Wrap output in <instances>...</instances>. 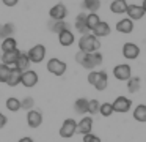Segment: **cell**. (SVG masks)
Instances as JSON below:
<instances>
[{
  "mask_svg": "<svg viewBox=\"0 0 146 142\" xmlns=\"http://www.w3.org/2000/svg\"><path fill=\"white\" fill-rule=\"evenodd\" d=\"M76 62L79 63L82 68L93 71V69H96L98 66L102 65L104 55H102L99 50L98 52H82V50H79V52L76 54Z\"/></svg>",
  "mask_w": 146,
  "mask_h": 142,
  "instance_id": "6da1fadb",
  "label": "cell"
},
{
  "mask_svg": "<svg viewBox=\"0 0 146 142\" xmlns=\"http://www.w3.org/2000/svg\"><path fill=\"white\" fill-rule=\"evenodd\" d=\"M99 49H101V41L91 32L86 35H82L79 38V50H82V52H98Z\"/></svg>",
  "mask_w": 146,
  "mask_h": 142,
  "instance_id": "7a4b0ae2",
  "label": "cell"
},
{
  "mask_svg": "<svg viewBox=\"0 0 146 142\" xmlns=\"http://www.w3.org/2000/svg\"><path fill=\"white\" fill-rule=\"evenodd\" d=\"M46 68H47V71L50 73V74L60 77V76H63L64 73H66L68 65H66V62H63V60L57 59V57H52V59H49Z\"/></svg>",
  "mask_w": 146,
  "mask_h": 142,
  "instance_id": "3957f363",
  "label": "cell"
},
{
  "mask_svg": "<svg viewBox=\"0 0 146 142\" xmlns=\"http://www.w3.org/2000/svg\"><path fill=\"white\" fill-rule=\"evenodd\" d=\"M60 137L63 139H71L74 137V134H77V122L74 118H66L63 120L60 126V131H58Z\"/></svg>",
  "mask_w": 146,
  "mask_h": 142,
  "instance_id": "277c9868",
  "label": "cell"
},
{
  "mask_svg": "<svg viewBox=\"0 0 146 142\" xmlns=\"http://www.w3.org/2000/svg\"><path fill=\"white\" fill-rule=\"evenodd\" d=\"M111 106H113V112H116V114H126V112H129V110L132 109V100L121 95V96L115 98V101L111 103Z\"/></svg>",
  "mask_w": 146,
  "mask_h": 142,
  "instance_id": "5b68a950",
  "label": "cell"
},
{
  "mask_svg": "<svg viewBox=\"0 0 146 142\" xmlns=\"http://www.w3.org/2000/svg\"><path fill=\"white\" fill-rule=\"evenodd\" d=\"M113 77L116 81H121V82H127L130 77H132V68L130 65L127 63H119L113 68Z\"/></svg>",
  "mask_w": 146,
  "mask_h": 142,
  "instance_id": "8992f818",
  "label": "cell"
},
{
  "mask_svg": "<svg viewBox=\"0 0 146 142\" xmlns=\"http://www.w3.org/2000/svg\"><path fill=\"white\" fill-rule=\"evenodd\" d=\"M27 55H29V59H30L32 63L44 62V59H46V46L44 44H35V46H32L29 49Z\"/></svg>",
  "mask_w": 146,
  "mask_h": 142,
  "instance_id": "52a82bcc",
  "label": "cell"
},
{
  "mask_svg": "<svg viewBox=\"0 0 146 142\" xmlns=\"http://www.w3.org/2000/svg\"><path fill=\"white\" fill-rule=\"evenodd\" d=\"M39 81V76L35 69H27L22 73V79H21V85H24L25 88H33L36 87Z\"/></svg>",
  "mask_w": 146,
  "mask_h": 142,
  "instance_id": "ba28073f",
  "label": "cell"
},
{
  "mask_svg": "<svg viewBox=\"0 0 146 142\" xmlns=\"http://www.w3.org/2000/svg\"><path fill=\"white\" fill-rule=\"evenodd\" d=\"M123 57L124 59H127V60H135V59H138L140 57V47H138V44H135V43H124L123 44Z\"/></svg>",
  "mask_w": 146,
  "mask_h": 142,
  "instance_id": "9c48e42d",
  "label": "cell"
},
{
  "mask_svg": "<svg viewBox=\"0 0 146 142\" xmlns=\"http://www.w3.org/2000/svg\"><path fill=\"white\" fill-rule=\"evenodd\" d=\"M66 16H68V8L63 3H57L49 9V17L54 19V21H64Z\"/></svg>",
  "mask_w": 146,
  "mask_h": 142,
  "instance_id": "30bf717a",
  "label": "cell"
},
{
  "mask_svg": "<svg viewBox=\"0 0 146 142\" xmlns=\"http://www.w3.org/2000/svg\"><path fill=\"white\" fill-rule=\"evenodd\" d=\"M93 131V117L91 115H83L77 122V134H90Z\"/></svg>",
  "mask_w": 146,
  "mask_h": 142,
  "instance_id": "8fae6325",
  "label": "cell"
},
{
  "mask_svg": "<svg viewBox=\"0 0 146 142\" xmlns=\"http://www.w3.org/2000/svg\"><path fill=\"white\" fill-rule=\"evenodd\" d=\"M27 125H29L30 128H33V129L39 128V126L42 125V114H41V110H38V109L29 110V112H27Z\"/></svg>",
  "mask_w": 146,
  "mask_h": 142,
  "instance_id": "7c38bea8",
  "label": "cell"
},
{
  "mask_svg": "<svg viewBox=\"0 0 146 142\" xmlns=\"http://www.w3.org/2000/svg\"><path fill=\"white\" fill-rule=\"evenodd\" d=\"M127 17L132 19V21H140V19H143V16L146 14L145 9H143L141 5H137V3H132V5L127 6V11H126Z\"/></svg>",
  "mask_w": 146,
  "mask_h": 142,
  "instance_id": "4fadbf2b",
  "label": "cell"
},
{
  "mask_svg": "<svg viewBox=\"0 0 146 142\" xmlns=\"http://www.w3.org/2000/svg\"><path fill=\"white\" fill-rule=\"evenodd\" d=\"M115 28H116V32H119V33L129 35V33L133 32V21L129 19V17H123V19H119V21L116 22Z\"/></svg>",
  "mask_w": 146,
  "mask_h": 142,
  "instance_id": "5bb4252c",
  "label": "cell"
},
{
  "mask_svg": "<svg viewBox=\"0 0 146 142\" xmlns=\"http://www.w3.org/2000/svg\"><path fill=\"white\" fill-rule=\"evenodd\" d=\"M21 55V50L19 49H14V50H10V52H2V62L0 63H5L8 66H16L17 63V59Z\"/></svg>",
  "mask_w": 146,
  "mask_h": 142,
  "instance_id": "9a60e30c",
  "label": "cell"
},
{
  "mask_svg": "<svg viewBox=\"0 0 146 142\" xmlns=\"http://www.w3.org/2000/svg\"><path fill=\"white\" fill-rule=\"evenodd\" d=\"M47 27H49V30L52 32V33H60V32H63V30H69L71 28V24L69 22H66V21H54V19H50L49 21V24H47Z\"/></svg>",
  "mask_w": 146,
  "mask_h": 142,
  "instance_id": "2e32d148",
  "label": "cell"
},
{
  "mask_svg": "<svg viewBox=\"0 0 146 142\" xmlns=\"http://www.w3.org/2000/svg\"><path fill=\"white\" fill-rule=\"evenodd\" d=\"M74 41H76V36H74V33L69 30H63L58 33V43L61 44L63 47H69L74 44Z\"/></svg>",
  "mask_w": 146,
  "mask_h": 142,
  "instance_id": "e0dca14e",
  "label": "cell"
},
{
  "mask_svg": "<svg viewBox=\"0 0 146 142\" xmlns=\"http://www.w3.org/2000/svg\"><path fill=\"white\" fill-rule=\"evenodd\" d=\"M74 27H76V30L79 32L80 35L90 33L88 27H86V13H80V14H77L76 22H74Z\"/></svg>",
  "mask_w": 146,
  "mask_h": 142,
  "instance_id": "ac0fdd59",
  "label": "cell"
},
{
  "mask_svg": "<svg viewBox=\"0 0 146 142\" xmlns=\"http://www.w3.org/2000/svg\"><path fill=\"white\" fill-rule=\"evenodd\" d=\"M74 112L79 114V115H86L88 114V100L86 98H77L76 101H74Z\"/></svg>",
  "mask_w": 146,
  "mask_h": 142,
  "instance_id": "d6986e66",
  "label": "cell"
},
{
  "mask_svg": "<svg viewBox=\"0 0 146 142\" xmlns=\"http://www.w3.org/2000/svg\"><path fill=\"white\" fill-rule=\"evenodd\" d=\"M93 87H94L98 92H104L105 88L108 87V74H107V71L99 69V77H98V81H96V84L93 85Z\"/></svg>",
  "mask_w": 146,
  "mask_h": 142,
  "instance_id": "ffe728a7",
  "label": "cell"
},
{
  "mask_svg": "<svg viewBox=\"0 0 146 142\" xmlns=\"http://www.w3.org/2000/svg\"><path fill=\"white\" fill-rule=\"evenodd\" d=\"M21 79H22V71L13 66L10 73V77L7 81V85L8 87H17V85H21Z\"/></svg>",
  "mask_w": 146,
  "mask_h": 142,
  "instance_id": "44dd1931",
  "label": "cell"
},
{
  "mask_svg": "<svg viewBox=\"0 0 146 142\" xmlns=\"http://www.w3.org/2000/svg\"><path fill=\"white\" fill-rule=\"evenodd\" d=\"M14 32H16V27H14V24H11V22L0 24V40L3 41V40H7V38H11L14 35Z\"/></svg>",
  "mask_w": 146,
  "mask_h": 142,
  "instance_id": "7402d4cb",
  "label": "cell"
},
{
  "mask_svg": "<svg viewBox=\"0 0 146 142\" xmlns=\"http://www.w3.org/2000/svg\"><path fill=\"white\" fill-rule=\"evenodd\" d=\"M127 6H129V3L126 0H113L110 3V11L115 14H124L127 11Z\"/></svg>",
  "mask_w": 146,
  "mask_h": 142,
  "instance_id": "603a6c76",
  "label": "cell"
},
{
  "mask_svg": "<svg viewBox=\"0 0 146 142\" xmlns=\"http://www.w3.org/2000/svg\"><path fill=\"white\" fill-rule=\"evenodd\" d=\"M110 32H111L110 25H108L107 22L101 21V22H99V25L91 32V33L94 35V36H98V38H104V36H108V35H110Z\"/></svg>",
  "mask_w": 146,
  "mask_h": 142,
  "instance_id": "cb8c5ba5",
  "label": "cell"
},
{
  "mask_svg": "<svg viewBox=\"0 0 146 142\" xmlns=\"http://www.w3.org/2000/svg\"><path fill=\"white\" fill-rule=\"evenodd\" d=\"M30 65H32V62H30L27 52H21V55H19V59H17V63H16L14 68L21 69V71L24 73V71H27V69H30Z\"/></svg>",
  "mask_w": 146,
  "mask_h": 142,
  "instance_id": "d4e9b609",
  "label": "cell"
},
{
  "mask_svg": "<svg viewBox=\"0 0 146 142\" xmlns=\"http://www.w3.org/2000/svg\"><path fill=\"white\" fill-rule=\"evenodd\" d=\"M133 118L140 123H146V104H137V107H133Z\"/></svg>",
  "mask_w": 146,
  "mask_h": 142,
  "instance_id": "484cf974",
  "label": "cell"
},
{
  "mask_svg": "<svg viewBox=\"0 0 146 142\" xmlns=\"http://www.w3.org/2000/svg\"><path fill=\"white\" fill-rule=\"evenodd\" d=\"M82 8L88 13H98L101 8V0H83Z\"/></svg>",
  "mask_w": 146,
  "mask_h": 142,
  "instance_id": "4316f807",
  "label": "cell"
},
{
  "mask_svg": "<svg viewBox=\"0 0 146 142\" xmlns=\"http://www.w3.org/2000/svg\"><path fill=\"white\" fill-rule=\"evenodd\" d=\"M14 49H17V41L14 36L7 38V40H3L2 44H0V50L2 52H10V50H14Z\"/></svg>",
  "mask_w": 146,
  "mask_h": 142,
  "instance_id": "83f0119b",
  "label": "cell"
},
{
  "mask_svg": "<svg viewBox=\"0 0 146 142\" xmlns=\"http://www.w3.org/2000/svg\"><path fill=\"white\" fill-rule=\"evenodd\" d=\"M99 22H101V17H99L98 13H88V14H86V27H88L90 32L94 30L99 25Z\"/></svg>",
  "mask_w": 146,
  "mask_h": 142,
  "instance_id": "f1b7e54d",
  "label": "cell"
},
{
  "mask_svg": "<svg viewBox=\"0 0 146 142\" xmlns=\"http://www.w3.org/2000/svg\"><path fill=\"white\" fill-rule=\"evenodd\" d=\"M126 84H127V92L129 93H137L140 90V87H141V81H140L138 76H132Z\"/></svg>",
  "mask_w": 146,
  "mask_h": 142,
  "instance_id": "f546056e",
  "label": "cell"
},
{
  "mask_svg": "<svg viewBox=\"0 0 146 142\" xmlns=\"http://www.w3.org/2000/svg\"><path fill=\"white\" fill-rule=\"evenodd\" d=\"M5 107H7L10 112H17V110H21L22 107H21V100H17L16 96H10L7 101H5Z\"/></svg>",
  "mask_w": 146,
  "mask_h": 142,
  "instance_id": "4dcf8cb0",
  "label": "cell"
},
{
  "mask_svg": "<svg viewBox=\"0 0 146 142\" xmlns=\"http://www.w3.org/2000/svg\"><path fill=\"white\" fill-rule=\"evenodd\" d=\"M10 73H11V66L5 65V63H0V82L2 84H7L8 77H10Z\"/></svg>",
  "mask_w": 146,
  "mask_h": 142,
  "instance_id": "1f68e13d",
  "label": "cell"
},
{
  "mask_svg": "<svg viewBox=\"0 0 146 142\" xmlns=\"http://www.w3.org/2000/svg\"><path fill=\"white\" fill-rule=\"evenodd\" d=\"M99 114H101L102 117H110L113 112V106H111V103H101V107H99Z\"/></svg>",
  "mask_w": 146,
  "mask_h": 142,
  "instance_id": "d6a6232c",
  "label": "cell"
},
{
  "mask_svg": "<svg viewBox=\"0 0 146 142\" xmlns=\"http://www.w3.org/2000/svg\"><path fill=\"white\" fill-rule=\"evenodd\" d=\"M21 107H22L24 110H32L33 107H35V100H33V96H24L22 100H21Z\"/></svg>",
  "mask_w": 146,
  "mask_h": 142,
  "instance_id": "836d02e7",
  "label": "cell"
},
{
  "mask_svg": "<svg viewBox=\"0 0 146 142\" xmlns=\"http://www.w3.org/2000/svg\"><path fill=\"white\" fill-rule=\"evenodd\" d=\"M99 107H101V103L98 100H88V115L99 114Z\"/></svg>",
  "mask_w": 146,
  "mask_h": 142,
  "instance_id": "e575fe53",
  "label": "cell"
},
{
  "mask_svg": "<svg viewBox=\"0 0 146 142\" xmlns=\"http://www.w3.org/2000/svg\"><path fill=\"white\" fill-rule=\"evenodd\" d=\"M98 77H99V71H98V69H93V71L88 73V76H86V81H88L90 85H94L96 81H98Z\"/></svg>",
  "mask_w": 146,
  "mask_h": 142,
  "instance_id": "d590c367",
  "label": "cell"
},
{
  "mask_svg": "<svg viewBox=\"0 0 146 142\" xmlns=\"http://www.w3.org/2000/svg\"><path fill=\"white\" fill-rule=\"evenodd\" d=\"M83 137V142H101V137L96 134H93V133H90V134H85L82 136Z\"/></svg>",
  "mask_w": 146,
  "mask_h": 142,
  "instance_id": "8d00e7d4",
  "label": "cell"
},
{
  "mask_svg": "<svg viewBox=\"0 0 146 142\" xmlns=\"http://www.w3.org/2000/svg\"><path fill=\"white\" fill-rule=\"evenodd\" d=\"M7 123H8V117L3 112H0V129H3L7 126Z\"/></svg>",
  "mask_w": 146,
  "mask_h": 142,
  "instance_id": "74e56055",
  "label": "cell"
},
{
  "mask_svg": "<svg viewBox=\"0 0 146 142\" xmlns=\"http://www.w3.org/2000/svg\"><path fill=\"white\" fill-rule=\"evenodd\" d=\"M2 3L5 6H8V8H13V6H16L19 3V0H2Z\"/></svg>",
  "mask_w": 146,
  "mask_h": 142,
  "instance_id": "f35d334b",
  "label": "cell"
},
{
  "mask_svg": "<svg viewBox=\"0 0 146 142\" xmlns=\"http://www.w3.org/2000/svg\"><path fill=\"white\" fill-rule=\"evenodd\" d=\"M19 142H35V141H33V139L30 137V136H24V137H21V139H19Z\"/></svg>",
  "mask_w": 146,
  "mask_h": 142,
  "instance_id": "ab89813d",
  "label": "cell"
},
{
  "mask_svg": "<svg viewBox=\"0 0 146 142\" xmlns=\"http://www.w3.org/2000/svg\"><path fill=\"white\" fill-rule=\"evenodd\" d=\"M141 6H143V9H145V13H146V0H143V3H141Z\"/></svg>",
  "mask_w": 146,
  "mask_h": 142,
  "instance_id": "60d3db41",
  "label": "cell"
},
{
  "mask_svg": "<svg viewBox=\"0 0 146 142\" xmlns=\"http://www.w3.org/2000/svg\"><path fill=\"white\" fill-rule=\"evenodd\" d=\"M0 62H2V50H0Z\"/></svg>",
  "mask_w": 146,
  "mask_h": 142,
  "instance_id": "b9f144b4",
  "label": "cell"
}]
</instances>
